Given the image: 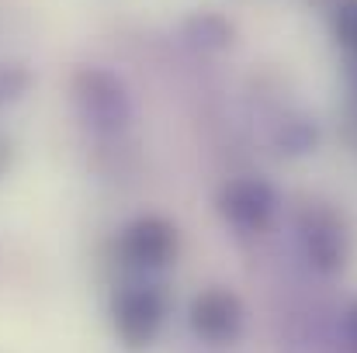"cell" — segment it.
<instances>
[{
    "instance_id": "6da1fadb",
    "label": "cell",
    "mask_w": 357,
    "mask_h": 353,
    "mask_svg": "<svg viewBox=\"0 0 357 353\" xmlns=\"http://www.w3.org/2000/svg\"><path fill=\"white\" fill-rule=\"evenodd\" d=\"M295 235L305 263L323 274L337 277L347 270L354 253V229L344 212H337L330 201H305L295 212Z\"/></svg>"
},
{
    "instance_id": "7a4b0ae2",
    "label": "cell",
    "mask_w": 357,
    "mask_h": 353,
    "mask_svg": "<svg viewBox=\"0 0 357 353\" xmlns=\"http://www.w3.org/2000/svg\"><path fill=\"white\" fill-rule=\"evenodd\" d=\"M70 97L80 121L98 135H119L135 115L125 80L105 66H80L70 80Z\"/></svg>"
},
{
    "instance_id": "3957f363",
    "label": "cell",
    "mask_w": 357,
    "mask_h": 353,
    "mask_svg": "<svg viewBox=\"0 0 357 353\" xmlns=\"http://www.w3.org/2000/svg\"><path fill=\"white\" fill-rule=\"evenodd\" d=\"M170 315V291L156 281H135L112 298V329L125 350H146L156 343Z\"/></svg>"
},
{
    "instance_id": "277c9868",
    "label": "cell",
    "mask_w": 357,
    "mask_h": 353,
    "mask_svg": "<svg viewBox=\"0 0 357 353\" xmlns=\"http://www.w3.org/2000/svg\"><path fill=\"white\" fill-rule=\"evenodd\" d=\"M278 191L267 177L257 173H243L233 177L219 187L215 194V208L222 215V222L229 229H236L239 235H260L267 233V226L278 215Z\"/></svg>"
},
{
    "instance_id": "5b68a950",
    "label": "cell",
    "mask_w": 357,
    "mask_h": 353,
    "mask_svg": "<svg viewBox=\"0 0 357 353\" xmlns=\"http://www.w3.org/2000/svg\"><path fill=\"white\" fill-rule=\"evenodd\" d=\"M177 246H181L177 226L163 215L132 219L119 233V242H115L121 263L132 267V270H142V274H156V270L170 267L177 260Z\"/></svg>"
},
{
    "instance_id": "8992f818",
    "label": "cell",
    "mask_w": 357,
    "mask_h": 353,
    "mask_svg": "<svg viewBox=\"0 0 357 353\" xmlns=\"http://www.w3.org/2000/svg\"><path fill=\"white\" fill-rule=\"evenodd\" d=\"M188 326L191 333L208 343V347H229L243 336V326H246V308L239 301L236 291L222 288V284H212V288H202L191 305H188Z\"/></svg>"
},
{
    "instance_id": "52a82bcc",
    "label": "cell",
    "mask_w": 357,
    "mask_h": 353,
    "mask_svg": "<svg viewBox=\"0 0 357 353\" xmlns=\"http://www.w3.org/2000/svg\"><path fill=\"white\" fill-rule=\"evenodd\" d=\"M181 35L198 52H222V49H229L236 42L233 21L226 14H219V10H195V14H188L184 24H181Z\"/></svg>"
},
{
    "instance_id": "ba28073f",
    "label": "cell",
    "mask_w": 357,
    "mask_h": 353,
    "mask_svg": "<svg viewBox=\"0 0 357 353\" xmlns=\"http://www.w3.org/2000/svg\"><path fill=\"white\" fill-rule=\"evenodd\" d=\"M316 142H319V125H316V118H284V121H278V128H274V149L281 152V156H305V152H312L316 149Z\"/></svg>"
},
{
    "instance_id": "9c48e42d",
    "label": "cell",
    "mask_w": 357,
    "mask_h": 353,
    "mask_svg": "<svg viewBox=\"0 0 357 353\" xmlns=\"http://www.w3.org/2000/svg\"><path fill=\"white\" fill-rule=\"evenodd\" d=\"M330 35L347 56H357V0L330 3Z\"/></svg>"
},
{
    "instance_id": "30bf717a",
    "label": "cell",
    "mask_w": 357,
    "mask_h": 353,
    "mask_svg": "<svg viewBox=\"0 0 357 353\" xmlns=\"http://www.w3.org/2000/svg\"><path fill=\"white\" fill-rule=\"evenodd\" d=\"M35 87V73L24 63H0V108H10L17 101L28 97V91Z\"/></svg>"
},
{
    "instance_id": "8fae6325",
    "label": "cell",
    "mask_w": 357,
    "mask_h": 353,
    "mask_svg": "<svg viewBox=\"0 0 357 353\" xmlns=\"http://www.w3.org/2000/svg\"><path fill=\"white\" fill-rule=\"evenodd\" d=\"M340 353H357V298L347 301L344 315H340V340H337Z\"/></svg>"
},
{
    "instance_id": "7c38bea8",
    "label": "cell",
    "mask_w": 357,
    "mask_h": 353,
    "mask_svg": "<svg viewBox=\"0 0 357 353\" xmlns=\"http://www.w3.org/2000/svg\"><path fill=\"white\" fill-rule=\"evenodd\" d=\"M340 135L347 139V146H354V149H357V97H351V101H347V108H344Z\"/></svg>"
},
{
    "instance_id": "4fadbf2b",
    "label": "cell",
    "mask_w": 357,
    "mask_h": 353,
    "mask_svg": "<svg viewBox=\"0 0 357 353\" xmlns=\"http://www.w3.org/2000/svg\"><path fill=\"white\" fill-rule=\"evenodd\" d=\"M14 156H17V149H14V139L0 132V180L10 173V166H14Z\"/></svg>"
},
{
    "instance_id": "5bb4252c",
    "label": "cell",
    "mask_w": 357,
    "mask_h": 353,
    "mask_svg": "<svg viewBox=\"0 0 357 353\" xmlns=\"http://www.w3.org/2000/svg\"><path fill=\"white\" fill-rule=\"evenodd\" d=\"M347 87L351 97H357V56H347Z\"/></svg>"
}]
</instances>
